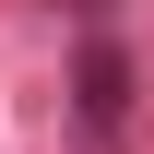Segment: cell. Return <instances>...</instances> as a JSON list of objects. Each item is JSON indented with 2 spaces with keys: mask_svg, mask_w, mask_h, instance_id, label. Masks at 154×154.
<instances>
[{
  "mask_svg": "<svg viewBox=\"0 0 154 154\" xmlns=\"http://www.w3.org/2000/svg\"><path fill=\"white\" fill-rule=\"evenodd\" d=\"M71 107H83V142H95V154H119V119H131V59H119L107 36L83 48V83H71Z\"/></svg>",
  "mask_w": 154,
  "mask_h": 154,
  "instance_id": "1",
  "label": "cell"
}]
</instances>
